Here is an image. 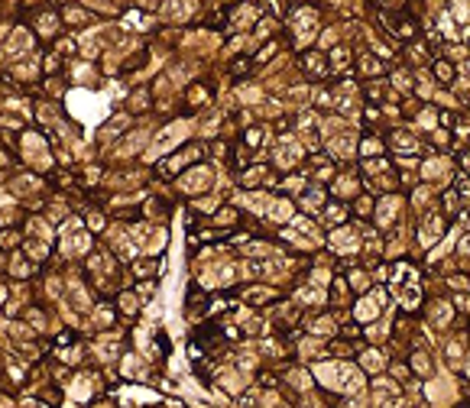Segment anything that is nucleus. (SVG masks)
Listing matches in <instances>:
<instances>
[{
    "instance_id": "1",
    "label": "nucleus",
    "mask_w": 470,
    "mask_h": 408,
    "mask_svg": "<svg viewBox=\"0 0 470 408\" xmlns=\"http://www.w3.org/2000/svg\"><path fill=\"white\" fill-rule=\"evenodd\" d=\"M435 75H438V81H441V84H451V81H454V68H451L448 62H435Z\"/></svg>"
}]
</instances>
